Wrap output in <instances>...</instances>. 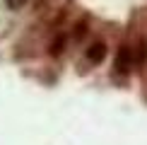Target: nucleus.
Wrapping results in <instances>:
<instances>
[{
	"instance_id": "f03ea898",
	"label": "nucleus",
	"mask_w": 147,
	"mask_h": 145,
	"mask_svg": "<svg viewBox=\"0 0 147 145\" xmlns=\"http://www.w3.org/2000/svg\"><path fill=\"white\" fill-rule=\"evenodd\" d=\"M84 56H87L89 63H101L104 56H106V44L104 41H92L87 46V51H84Z\"/></svg>"
},
{
	"instance_id": "f257e3e1",
	"label": "nucleus",
	"mask_w": 147,
	"mask_h": 145,
	"mask_svg": "<svg viewBox=\"0 0 147 145\" xmlns=\"http://www.w3.org/2000/svg\"><path fill=\"white\" fill-rule=\"evenodd\" d=\"M135 65V56H133V46H121L118 56H116V70L118 72H128Z\"/></svg>"
},
{
	"instance_id": "7ed1b4c3",
	"label": "nucleus",
	"mask_w": 147,
	"mask_h": 145,
	"mask_svg": "<svg viewBox=\"0 0 147 145\" xmlns=\"http://www.w3.org/2000/svg\"><path fill=\"white\" fill-rule=\"evenodd\" d=\"M133 56H135V65H142L147 60V41L140 39L135 46H133Z\"/></svg>"
},
{
	"instance_id": "39448f33",
	"label": "nucleus",
	"mask_w": 147,
	"mask_h": 145,
	"mask_svg": "<svg viewBox=\"0 0 147 145\" xmlns=\"http://www.w3.org/2000/svg\"><path fill=\"white\" fill-rule=\"evenodd\" d=\"M75 34H77V36H84V34H87V24H82V22H80L77 27H75Z\"/></svg>"
},
{
	"instance_id": "20e7f679",
	"label": "nucleus",
	"mask_w": 147,
	"mask_h": 145,
	"mask_svg": "<svg viewBox=\"0 0 147 145\" xmlns=\"http://www.w3.org/2000/svg\"><path fill=\"white\" fill-rule=\"evenodd\" d=\"M63 48H65V36L58 34L56 39H53V44H51V53H53V56H60V53H63Z\"/></svg>"
}]
</instances>
